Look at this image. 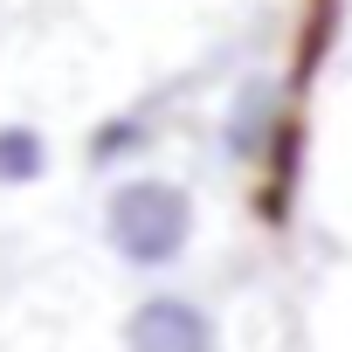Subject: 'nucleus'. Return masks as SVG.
Wrapping results in <instances>:
<instances>
[{
    "label": "nucleus",
    "instance_id": "nucleus-4",
    "mask_svg": "<svg viewBox=\"0 0 352 352\" xmlns=\"http://www.w3.org/2000/svg\"><path fill=\"white\" fill-rule=\"evenodd\" d=\"M152 138H159V124H152V111H111L97 131H90V166L97 173H118V166H131V159H145L152 152Z\"/></svg>",
    "mask_w": 352,
    "mask_h": 352
},
{
    "label": "nucleus",
    "instance_id": "nucleus-2",
    "mask_svg": "<svg viewBox=\"0 0 352 352\" xmlns=\"http://www.w3.org/2000/svg\"><path fill=\"white\" fill-rule=\"evenodd\" d=\"M124 352H221V324L187 290H152L124 311Z\"/></svg>",
    "mask_w": 352,
    "mask_h": 352
},
{
    "label": "nucleus",
    "instance_id": "nucleus-1",
    "mask_svg": "<svg viewBox=\"0 0 352 352\" xmlns=\"http://www.w3.org/2000/svg\"><path fill=\"white\" fill-rule=\"evenodd\" d=\"M104 242L124 270H173L194 242V194L166 173L118 180L104 201Z\"/></svg>",
    "mask_w": 352,
    "mask_h": 352
},
{
    "label": "nucleus",
    "instance_id": "nucleus-5",
    "mask_svg": "<svg viewBox=\"0 0 352 352\" xmlns=\"http://www.w3.org/2000/svg\"><path fill=\"white\" fill-rule=\"evenodd\" d=\"M42 173H49V138L35 124L8 118L0 124V187H35Z\"/></svg>",
    "mask_w": 352,
    "mask_h": 352
},
{
    "label": "nucleus",
    "instance_id": "nucleus-3",
    "mask_svg": "<svg viewBox=\"0 0 352 352\" xmlns=\"http://www.w3.org/2000/svg\"><path fill=\"white\" fill-rule=\"evenodd\" d=\"M283 124H290L283 83H276V76H249V83L228 97V111H221V159H228V166H263V159L283 145Z\"/></svg>",
    "mask_w": 352,
    "mask_h": 352
}]
</instances>
